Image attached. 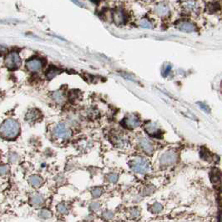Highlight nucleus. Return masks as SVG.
<instances>
[{
  "mask_svg": "<svg viewBox=\"0 0 222 222\" xmlns=\"http://www.w3.org/2000/svg\"><path fill=\"white\" fill-rule=\"evenodd\" d=\"M20 131V124L14 119H8L0 126V135L8 140L15 139Z\"/></svg>",
  "mask_w": 222,
  "mask_h": 222,
  "instance_id": "1",
  "label": "nucleus"
},
{
  "mask_svg": "<svg viewBox=\"0 0 222 222\" xmlns=\"http://www.w3.org/2000/svg\"><path fill=\"white\" fill-rule=\"evenodd\" d=\"M130 168L134 171L135 173L139 174H145L150 171V164L148 163L146 160L143 158L137 157L130 161Z\"/></svg>",
  "mask_w": 222,
  "mask_h": 222,
  "instance_id": "2",
  "label": "nucleus"
},
{
  "mask_svg": "<svg viewBox=\"0 0 222 222\" xmlns=\"http://www.w3.org/2000/svg\"><path fill=\"white\" fill-rule=\"evenodd\" d=\"M4 64L9 69H16L21 65V58L17 52H11L5 57Z\"/></svg>",
  "mask_w": 222,
  "mask_h": 222,
  "instance_id": "3",
  "label": "nucleus"
},
{
  "mask_svg": "<svg viewBox=\"0 0 222 222\" xmlns=\"http://www.w3.org/2000/svg\"><path fill=\"white\" fill-rule=\"evenodd\" d=\"M53 134L58 139L67 140L71 135V131L65 124H58L55 127V129L53 130Z\"/></svg>",
  "mask_w": 222,
  "mask_h": 222,
  "instance_id": "4",
  "label": "nucleus"
},
{
  "mask_svg": "<svg viewBox=\"0 0 222 222\" xmlns=\"http://www.w3.org/2000/svg\"><path fill=\"white\" fill-rule=\"evenodd\" d=\"M177 154L174 151H169L161 155L160 163L163 166H168L174 164L177 161Z\"/></svg>",
  "mask_w": 222,
  "mask_h": 222,
  "instance_id": "5",
  "label": "nucleus"
},
{
  "mask_svg": "<svg viewBox=\"0 0 222 222\" xmlns=\"http://www.w3.org/2000/svg\"><path fill=\"white\" fill-rule=\"evenodd\" d=\"M26 68L31 72H38L44 67V61L39 58H33L26 62Z\"/></svg>",
  "mask_w": 222,
  "mask_h": 222,
  "instance_id": "6",
  "label": "nucleus"
},
{
  "mask_svg": "<svg viewBox=\"0 0 222 222\" xmlns=\"http://www.w3.org/2000/svg\"><path fill=\"white\" fill-rule=\"evenodd\" d=\"M123 124L129 129H134V128L140 126V119L134 114H130L126 118L124 119Z\"/></svg>",
  "mask_w": 222,
  "mask_h": 222,
  "instance_id": "7",
  "label": "nucleus"
},
{
  "mask_svg": "<svg viewBox=\"0 0 222 222\" xmlns=\"http://www.w3.org/2000/svg\"><path fill=\"white\" fill-rule=\"evenodd\" d=\"M40 118H41V113L39 110L36 109H29L25 115V120H27L29 123H34L38 121Z\"/></svg>",
  "mask_w": 222,
  "mask_h": 222,
  "instance_id": "8",
  "label": "nucleus"
},
{
  "mask_svg": "<svg viewBox=\"0 0 222 222\" xmlns=\"http://www.w3.org/2000/svg\"><path fill=\"white\" fill-rule=\"evenodd\" d=\"M139 144H140V146L141 147V149L146 154H151L154 152V146L150 140L144 139V138H141L139 141Z\"/></svg>",
  "mask_w": 222,
  "mask_h": 222,
  "instance_id": "9",
  "label": "nucleus"
},
{
  "mask_svg": "<svg viewBox=\"0 0 222 222\" xmlns=\"http://www.w3.org/2000/svg\"><path fill=\"white\" fill-rule=\"evenodd\" d=\"M177 28L180 30L183 31V32H186V33H191L195 31V26L191 22H187V21H182L180 22L177 24Z\"/></svg>",
  "mask_w": 222,
  "mask_h": 222,
  "instance_id": "10",
  "label": "nucleus"
},
{
  "mask_svg": "<svg viewBox=\"0 0 222 222\" xmlns=\"http://www.w3.org/2000/svg\"><path fill=\"white\" fill-rule=\"evenodd\" d=\"M45 203V197L41 194H34L31 196L30 204L34 207H40Z\"/></svg>",
  "mask_w": 222,
  "mask_h": 222,
  "instance_id": "11",
  "label": "nucleus"
},
{
  "mask_svg": "<svg viewBox=\"0 0 222 222\" xmlns=\"http://www.w3.org/2000/svg\"><path fill=\"white\" fill-rule=\"evenodd\" d=\"M28 182L31 186H33L34 188H39L44 183V180L41 176H39L38 174H33L28 178Z\"/></svg>",
  "mask_w": 222,
  "mask_h": 222,
  "instance_id": "12",
  "label": "nucleus"
},
{
  "mask_svg": "<svg viewBox=\"0 0 222 222\" xmlns=\"http://www.w3.org/2000/svg\"><path fill=\"white\" fill-rule=\"evenodd\" d=\"M144 130L150 135L154 137H157V134H161V130L158 129V127L154 123H149L144 126Z\"/></svg>",
  "mask_w": 222,
  "mask_h": 222,
  "instance_id": "13",
  "label": "nucleus"
},
{
  "mask_svg": "<svg viewBox=\"0 0 222 222\" xmlns=\"http://www.w3.org/2000/svg\"><path fill=\"white\" fill-rule=\"evenodd\" d=\"M113 18L114 23L118 25H121L124 23L125 21V15H124V13L123 11L120 10H116L113 14Z\"/></svg>",
  "mask_w": 222,
  "mask_h": 222,
  "instance_id": "14",
  "label": "nucleus"
},
{
  "mask_svg": "<svg viewBox=\"0 0 222 222\" xmlns=\"http://www.w3.org/2000/svg\"><path fill=\"white\" fill-rule=\"evenodd\" d=\"M38 218L42 219V220H49L50 218H52V212L48 210V209H41L38 213Z\"/></svg>",
  "mask_w": 222,
  "mask_h": 222,
  "instance_id": "15",
  "label": "nucleus"
},
{
  "mask_svg": "<svg viewBox=\"0 0 222 222\" xmlns=\"http://www.w3.org/2000/svg\"><path fill=\"white\" fill-rule=\"evenodd\" d=\"M155 13L160 16H165L169 14V8L164 4H159L155 8Z\"/></svg>",
  "mask_w": 222,
  "mask_h": 222,
  "instance_id": "16",
  "label": "nucleus"
},
{
  "mask_svg": "<svg viewBox=\"0 0 222 222\" xmlns=\"http://www.w3.org/2000/svg\"><path fill=\"white\" fill-rule=\"evenodd\" d=\"M210 181L213 184H218L220 182V174L217 170H213L210 174Z\"/></svg>",
  "mask_w": 222,
  "mask_h": 222,
  "instance_id": "17",
  "label": "nucleus"
},
{
  "mask_svg": "<svg viewBox=\"0 0 222 222\" xmlns=\"http://www.w3.org/2000/svg\"><path fill=\"white\" fill-rule=\"evenodd\" d=\"M57 211H58V214L60 215H67L69 211V208L68 206L65 203L62 202V203H59L58 205H57Z\"/></svg>",
  "mask_w": 222,
  "mask_h": 222,
  "instance_id": "18",
  "label": "nucleus"
},
{
  "mask_svg": "<svg viewBox=\"0 0 222 222\" xmlns=\"http://www.w3.org/2000/svg\"><path fill=\"white\" fill-rule=\"evenodd\" d=\"M127 140L122 135H118L114 138V143L118 147H124L126 144Z\"/></svg>",
  "mask_w": 222,
  "mask_h": 222,
  "instance_id": "19",
  "label": "nucleus"
},
{
  "mask_svg": "<svg viewBox=\"0 0 222 222\" xmlns=\"http://www.w3.org/2000/svg\"><path fill=\"white\" fill-rule=\"evenodd\" d=\"M52 98H53V99L55 100V102L58 103V104H62L65 100L64 94H63V93L61 91H55V92L53 93Z\"/></svg>",
  "mask_w": 222,
  "mask_h": 222,
  "instance_id": "20",
  "label": "nucleus"
},
{
  "mask_svg": "<svg viewBox=\"0 0 222 222\" xmlns=\"http://www.w3.org/2000/svg\"><path fill=\"white\" fill-rule=\"evenodd\" d=\"M58 73H59V70H58V69H57V68H55V67H52V68H49L48 70V72H47V77H48V79H53V78H55V76L57 75Z\"/></svg>",
  "mask_w": 222,
  "mask_h": 222,
  "instance_id": "21",
  "label": "nucleus"
},
{
  "mask_svg": "<svg viewBox=\"0 0 222 222\" xmlns=\"http://www.w3.org/2000/svg\"><path fill=\"white\" fill-rule=\"evenodd\" d=\"M200 158L203 159L204 161H210L211 160V156H210V151H207L206 149H203L201 151H200Z\"/></svg>",
  "mask_w": 222,
  "mask_h": 222,
  "instance_id": "22",
  "label": "nucleus"
},
{
  "mask_svg": "<svg viewBox=\"0 0 222 222\" xmlns=\"http://www.w3.org/2000/svg\"><path fill=\"white\" fill-rule=\"evenodd\" d=\"M101 208V204L98 201H94L89 205V210L93 212L99 211Z\"/></svg>",
  "mask_w": 222,
  "mask_h": 222,
  "instance_id": "23",
  "label": "nucleus"
},
{
  "mask_svg": "<svg viewBox=\"0 0 222 222\" xmlns=\"http://www.w3.org/2000/svg\"><path fill=\"white\" fill-rule=\"evenodd\" d=\"M140 26L143 28H153V25L151 22L147 19H144V18L140 21Z\"/></svg>",
  "mask_w": 222,
  "mask_h": 222,
  "instance_id": "24",
  "label": "nucleus"
},
{
  "mask_svg": "<svg viewBox=\"0 0 222 222\" xmlns=\"http://www.w3.org/2000/svg\"><path fill=\"white\" fill-rule=\"evenodd\" d=\"M102 189L99 187H95L91 191V195L94 198H99L100 195H102Z\"/></svg>",
  "mask_w": 222,
  "mask_h": 222,
  "instance_id": "25",
  "label": "nucleus"
},
{
  "mask_svg": "<svg viewBox=\"0 0 222 222\" xmlns=\"http://www.w3.org/2000/svg\"><path fill=\"white\" fill-rule=\"evenodd\" d=\"M163 210V206L160 203H154V205L151 206V210L154 213H160Z\"/></svg>",
  "mask_w": 222,
  "mask_h": 222,
  "instance_id": "26",
  "label": "nucleus"
},
{
  "mask_svg": "<svg viewBox=\"0 0 222 222\" xmlns=\"http://www.w3.org/2000/svg\"><path fill=\"white\" fill-rule=\"evenodd\" d=\"M107 179H108V181L109 182H111V183H116L117 181H118V179H119V175L115 173H111V174H108V176H107Z\"/></svg>",
  "mask_w": 222,
  "mask_h": 222,
  "instance_id": "27",
  "label": "nucleus"
},
{
  "mask_svg": "<svg viewBox=\"0 0 222 222\" xmlns=\"http://www.w3.org/2000/svg\"><path fill=\"white\" fill-rule=\"evenodd\" d=\"M8 160L11 163H16L19 160V156L16 153H10L9 156H8Z\"/></svg>",
  "mask_w": 222,
  "mask_h": 222,
  "instance_id": "28",
  "label": "nucleus"
},
{
  "mask_svg": "<svg viewBox=\"0 0 222 222\" xmlns=\"http://www.w3.org/2000/svg\"><path fill=\"white\" fill-rule=\"evenodd\" d=\"M9 171V168L8 165H0V175H6Z\"/></svg>",
  "mask_w": 222,
  "mask_h": 222,
  "instance_id": "29",
  "label": "nucleus"
},
{
  "mask_svg": "<svg viewBox=\"0 0 222 222\" xmlns=\"http://www.w3.org/2000/svg\"><path fill=\"white\" fill-rule=\"evenodd\" d=\"M102 215L105 220H111L114 217V213L111 210H105L103 213Z\"/></svg>",
  "mask_w": 222,
  "mask_h": 222,
  "instance_id": "30",
  "label": "nucleus"
},
{
  "mask_svg": "<svg viewBox=\"0 0 222 222\" xmlns=\"http://www.w3.org/2000/svg\"><path fill=\"white\" fill-rule=\"evenodd\" d=\"M198 104L200 105V108L201 109H203L205 113L206 114L210 113V109L209 108V106H207L206 104H203V103H198Z\"/></svg>",
  "mask_w": 222,
  "mask_h": 222,
  "instance_id": "31",
  "label": "nucleus"
},
{
  "mask_svg": "<svg viewBox=\"0 0 222 222\" xmlns=\"http://www.w3.org/2000/svg\"><path fill=\"white\" fill-rule=\"evenodd\" d=\"M130 215L134 216V217H137V216H139V215H140V211L136 208H134L130 210Z\"/></svg>",
  "mask_w": 222,
  "mask_h": 222,
  "instance_id": "32",
  "label": "nucleus"
},
{
  "mask_svg": "<svg viewBox=\"0 0 222 222\" xmlns=\"http://www.w3.org/2000/svg\"><path fill=\"white\" fill-rule=\"evenodd\" d=\"M171 65H168L167 67L165 68V69H164V71H163V74H162V75H163V76H164V77H166V76H167L168 75L170 74V71H171Z\"/></svg>",
  "mask_w": 222,
  "mask_h": 222,
  "instance_id": "33",
  "label": "nucleus"
},
{
  "mask_svg": "<svg viewBox=\"0 0 222 222\" xmlns=\"http://www.w3.org/2000/svg\"><path fill=\"white\" fill-rule=\"evenodd\" d=\"M220 220L222 222V213L220 214Z\"/></svg>",
  "mask_w": 222,
  "mask_h": 222,
  "instance_id": "34",
  "label": "nucleus"
}]
</instances>
